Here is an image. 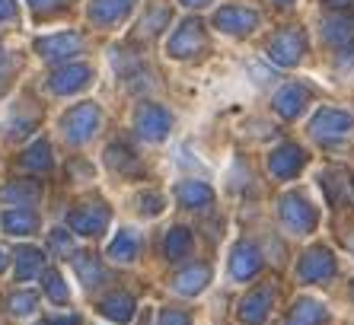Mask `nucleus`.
Returning <instances> with one entry per match:
<instances>
[{
  "mask_svg": "<svg viewBox=\"0 0 354 325\" xmlns=\"http://www.w3.org/2000/svg\"><path fill=\"white\" fill-rule=\"evenodd\" d=\"M102 128V112H99L96 102H80V106L67 109L64 118H61V134H64L67 144H86L93 140Z\"/></svg>",
  "mask_w": 354,
  "mask_h": 325,
  "instance_id": "obj_1",
  "label": "nucleus"
},
{
  "mask_svg": "<svg viewBox=\"0 0 354 325\" xmlns=\"http://www.w3.org/2000/svg\"><path fill=\"white\" fill-rule=\"evenodd\" d=\"M278 214H281V223L297 236H306V233H313L316 230V207L306 201L304 195H297V192H290V195L281 198Z\"/></svg>",
  "mask_w": 354,
  "mask_h": 325,
  "instance_id": "obj_2",
  "label": "nucleus"
},
{
  "mask_svg": "<svg viewBox=\"0 0 354 325\" xmlns=\"http://www.w3.org/2000/svg\"><path fill=\"white\" fill-rule=\"evenodd\" d=\"M354 131V118L342 109H319V112L310 118V134L322 144H335V140L348 138Z\"/></svg>",
  "mask_w": 354,
  "mask_h": 325,
  "instance_id": "obj_3",
  "label": "nucleus"
},
{
  "mask_svg": "<svg viewBox=\"0 0 354 325\" xmlns=\"http://www.w3.org/2000/svg\"><path fill=\"white\" fill-rule=\"evenodd\" d=\"M306 55V35L300 29H281L268 41V61L278 67H297Z\"/></svg>",
  "mask_w": 354,
  "mask_h": 325,
  "instance_id": "obj_4",
  "label": "nucleus"
},
{
  "mask_svg": "<svg viewBox=\"0 0 354 325\" xmlns=\"http://www.w3.org/2000/svg\"><path fill=\"white\" fill-rule=\"evenodd\" d=\"M297 277H300L304 284H319V281L335 277V255H332L326 245L306 249L304 259L297 261Z\"/></svg>",
  "mask_w": 354,
  "mask_h": 325,
  "instance_id": "obj_5",
  "label": "nucleus"
},
{
  "mask_svg": "<svg viewBox=\"0 0 354 325\" xmlns=\"http://www.w3.org/2000/svg\"><path fill=\"white\" fill-rule=\"evenodd\" d=\"M134 128H138V134L144 140H150V144H160V140L169 134V128H173V118H169V112H166L163 106L144 102V106L134 112Z\"/></svg>",
  "mask_w": 354,
  "mask_h": 325,
  "instance_id": "obj_6",
  "label": "nucleus"
},
{
  "mask_svg": "<svg viewBox=\"0 0 354 325\" xmlns=\"http://www.w3.org/2000/svg\"><path fill=\"white\" fill-rule=\"evenodd\" d=\"M201 48H205V26L198 23V19H185V23H179V29L169 35L166 55L176 57V61H185V57L198 55Z\"/></svg>",
  "mask_w": 354,
  "mask_h": 325,
  "instance_id": "obj_7",
  "label": "nucleus"
},
{
  "mask_svg": "<svg viewBox=\"0 0 354 325\" xmlns=\"http://www.w3.org/2000/svg\"><path fill=\"white\" fill-rule=\"evenodd\" d=\"M93 83V67L86 64H64L48 77V90L55 96H74Z\"/></svg>",
  "mask_w": 354,
  "mask_h": 325,
  "instance_id": "obj_8",
  "label": "nucleus"
},
{
  "mask_svg": "<svg viewBox=\"0 0 354 325\" xmlns=\"http://www.w3.org/2000/svg\"><path fill=\"white\" fill-rule=\"evenodd\" d=\"M304 166H306V154H304V147H297V144H281L268 156V172H272L274 179H294Z\"/></svg>",
  "mask_w": 354,
  "mask_h": 325,
  "instance_id": "obj_9",
  "label": "nucleus"
},
{
  "mask_svg": "<svg viewBox=\"0 0 354 325\" xmlns=\"http://www.w3.org/2000/svg\"><path fill=\"white\" fill-rule=\"evenodd\" d=\"M83 39L77 32H58V35H45V39L35 41V51H39L41 61H67V57L80 55Z\"/></svg>",
  "mask_w": 354,
  "mask_h": 325,
  "instance_id": "obj_10",
  "label": "nucleus"
},
{
  "mask_svg": "<svg viewBox=\"0 0 354 325\" xmlns=\"http://www.w3.org/2000/svg\"><path fill=\"white\" fill-rule=\"evenodd\" d=\"M262 252H259L256 243H249V239H243V243L233 245L230 252V275L236 277V281H252V277L262 271Z\"/></svg>",
  "mask_w": 354,
  "mask_h": 325,
  "instance_id": "obj_11",
  "label": "nucleus"
},
{
  "mask_svg": "<svg viewBox=\"0 0 354 325\" xmlns=\"http://www.w3.org/2000/svg\"><path fill=\"white\" fill-rule=\"evenodd\" d=\"M214 26L221 32L227 35H249L252 29L259 26V13L256 10H246V7H221L214 13Z\"/></svg>",
  "mask_w": 354,
  "mask_h": 325,
  "instance_id": "obj_12",
  "label": "nucleus"
},
{
  "mask_svg": "<svg viewBox=\"0 0 354 325\" xmlns=\"http://www.w3.org/2000/svg\"><path fill=\"white\" fill-rule=\"evenodd\" d=\"M67 223L80 236H99V233H106V227H109V207H102V204H83V207L71 211Z\"/></svg>",
  "mask_w": 354,
  "mask_h": 325,
  "instance_id": "obj_13",
  "label": "nucleus"
},
{
  "mask_svg": "<svg viewBox=\"0 0 354 325\" xmlns=\"http://www.w3.org/2000/svg\"><path fill=\"white\" fill-rule=\"evenodd\" d=\"M306 102H310V90H306L304 83H288V86H281L272 99L274 112H278L281 118H288V122H294V118L304 115Z\"/></svg>",
  "mask_w": 354,
  "mask_h": 325,
  "instance_id": "obj_14",
  "label": "nucleus"
},
{
  "mask_svg": "<svg viewBox=\"0 0 354 325\" xmlns=\"http://www.w3.org/2000/svg\"><path fill=\"white\" fill-rule=\"evenodd\" d=\"M134 3H138V0H90L86 17L96 26H118L122 19H128Z\"/></svg>",
  "mask_w": 354,
  "mask_h": 325,
  "instance_id": "obj_15",
  "label": "nucleus"
},
{
  "mask_svg": "<svg viewBox=\"0 0 354 325\" xmlns=\"http://www.w3.org/2000/svg\"><path fill=\"white\" fill-rule=\"evenodd\" d=\"M274 303V290L272 287H259V290L246 293L243 300H239V322L246 325H262L265 316H268V309Z\"/></svg>",
  "mask_w": 354,
  "mask_h": 325,
  "instance_id": "obj_16",
  "label": "nucleus"
},
{
  "mask_svg": "<svg viewBox=\"0 0 354 325\" xmlns=\"http://www.w3.org/2000/svg\"><path fill=\"white\" fill-rule=\"evenodd\" d=\"M176 198H179L182 207L201 211V207H211V204H214V188L207 185V182L189 179V182H179V185H176Z\"/></svg>",
  "mask_w": 354,
  "mask_h": 325,
  "instance_id": "obj_17",
  "label": "nucleus"
},
{
  "mask_svg": "<svg viewBox=\"0 0 354 325\" xmlns=\"http://www.w3.org/2000/svg\"><path fill=\"white\" fill-rule=\"evenodd\" d=\"M207 284H211V268H207V265H192V268L179 271V275L173 277V290L179 293V297H198Z\"/></svg>",
  "mask_w": 354,
  "mask_h": 325,
  "instance_id": "obj_18",
  "label": "nucleus"
},
{
  "mask_svg": "<svg viewBox=\"0 0 354 325\" xmlns=\"http://www.w3.org/2000/svg\"><path fill=\"white\" fill-rule=\"evenodd\" d=\"M41 198V185L39 182H29V179H17V182H7L0 188V201L3 204H17V207H29Z\"/></svg>",
  "mask_w": 354,
  "mask_h": 325,
  "instance_id": "obj_19",
  "label": "nucleus"
},
{
  "mask_svg": "<svg viewBox=\"0 0 354 325\" xmlns=\"http://www.w3.org/2000/svg\"><path fill=\"white\" fill-rule=\"evenodd\" d=\"M326 322V306L313 297H300V300L290 306L284 325H322Z\"/></svg>",
  "mask_w": 354,
  "mask_h": 325,
  "instance_id": "obj_20",
  "label": "nucleus"
},
{
  "mask_svg": "<svg viewBox=\"0 0 354 325\" xmlns=\"http://www.w3.org/2000/svg\"><path fill=\"white\" fill-rule=\"evenodd\" d=\"M99 309H102V316L112 319V322L118 325H128L134 319V297L131 293H124V290H115V293H109L106 300L99 303Z\"/></svg>",
  "mask_w": 354,
  "mask_h": 325,
  "instance_id": "obj_21",
  "label": "nucleus"
},
{
  "mask_svg": "<svg viewBox=\"0 0 354 325\" xmlns=\"http://www.w3.org/2000/svg\"><path fill=\"white\" fill-rule=\"evenodd\" d=\"M322 39L335 45V48H345L354 41V23L348 13H335V17H326L322 19Z\"/></svg>",
  "mask_w": 354,
  "mask_h": 325,
  "instance_id": "obj_22",
  "label": "nucleus"
},
{
  "mask_svg": "<svg viewBox=\"0 0 354 325\" xmlns=\"http://www.w3.org/2000/svg\"><path fill=\"white\" fill-rule=\"evenodd\" d=\"M140 252V239L134 230H118L115 239L109 243V259L118 261V265H131Z\"/></svg>",
  "mask_w": 354,
  "mask_h": 325,
  "instance_id": "obj_23",
  "label": "nucleus"
},
{
  "mask_svg": "<svg viewBox=\"0 0 354 325\" xmlns=\"http://www.w3.org/2000/svg\"><path fill=\"white\" fill-rule=\"evenodd\" d=\"M0 227L7 230L10 236H29L39 227V217H35L29 207H10V211H3V217H0Z\"/></svg>",
  "mask_w": 354,
  "mask_h": 325,
  "instance_id": "obj_24",
  "label": "nucleus"
},
{
  "mask_svg": "<svg viewBox=\"0 0 354 325\" xmlns=\"http://www.w3.org/2000/svg\"><path fill=\"white\" fill-rule=\"evenodd\" d=\"M74 271H77V277H80V284L90 287V290L106 281V268H102V261H99L96 255H90V252H77L74 255Z\"/></svg>",
  "mask_w": 354,
  "mask_h": 325,
  "instance_id": "obj_25",
  "label": "nucleus"
},
{
  "mask_svg": "<svg viewBox=\"0 0 354 325\" xmlns=\"http://www.w3.org/2000/svg\"><path fill=\"white\" fill-rule=\"evenodd\" d=\"M19 162H23V169H29V172H48L51 166H55L51 144H48V140H35L32 147H26V150H23Z\"/></svg>",
  "mask_w": 354,
  "mask_h": 325,
  "instance_id": "obj_26",
  "label": "nucleus"
},
{
  "mask_svg": "<svg viewBox=\"0 0 354 325\" xmlns=\"http://www.w3.org/2000/svg\"><path fill=\"white\" fill-rule=\"evenodd\" d=\"M45 268V255L35 245H19L17 249V277L19 281H32Z\"/></svg>",
  "mask_w": 354,
  "mask_h": 325,
  "instance_id": "obj_27",
  "label": "nucleus"
},
{
  "mask_svg": "<svg viewBox=\"0 0 354 325\" xmlns=\"http://www.w3.org/2000/svg\"><path fill=\"white\" fill-rule=\"evenodd\" d=\"M189 249H192V230L173 227L169 233H166V239H163V255H166L169 261L185 259V255H189Z\"/></svg>",
  "mask_w": 354,
  "mask_h": 325,
  "instance_id": "obj_28",
  "label": "nucleus"
},
{
  "mask_svg": "<svg viewBox=\"0 0 354 325\" xmlns=\"http://www.w3.org/2000/svg\"><path fill=\"white\" fill-rule=\"evenodd\" d=\"M106 166L115 172H134L138 169V156L124 144H109L106 147Z\"/></svg>",
  "mask_w": 354,
  "mask_h": 325,
  "instance_id": "obj_29",
  "label": "nucleus"
},
{
  "mask_svg": "<svg viewBox=\"0 0 354 325\" xmlns=\"http://www.w3.org/2000/svg\"><path fill=\"white\" fill-rule=\"evenodd\" d=\"M35 306H39V297H35L32 290H17L7 297L10 316H32Z\"/></svg>",
  "mask_w": 354,
  "mask_h": 325,
  "instance_id": "obj_30",
  "label": "nucleus"
},
{
  "mask_svg": "<svg viewBox=\"0 0 354 325\" xmlns=\"http://www.w3.org/2000/svg\"><path fill=\"white\" fill-rule=\"evenodd\" d=\"M41 287H45V293H48L51 303H67L71 300V290H67L64 277H61L58 271H45V275H41Z\"/></svg>",
  "mask_w": 354,
  "mask_h": 325,
  "instance_id": "obj_31",
  "label": "nucleus"
},
{
  "mask_svg": "<svg viewBox=\"0 0 354 325\" xmlns=\"http://www.w3.org/2000/svg\"><path fill=\"white\" fill-rule=\"evenodd\" d=\"M166 23H169V10H166V7H150V13L144 17V23H140V32L157 35Z\"/></svg>",
  "mask_w": 354,
  "mask_h": 325,
  "instance_id": "obj_32",
  "label": "nucleus"
},
{
  "mask_svg": "<svg viewBox=\"0 0 354 325\" xmlns=\"http://www.w3.org/2000/svg\"><path fill=\"white\" fill-rule=\"evenodd\" d=\"M48 243H51V249H55L58 255H64V259H67V255H74V236L67 233V230H61V227L51 230Z\"/></svg>",
  "mask_w": 354,
  "mask_h": 325,
  "instance_id": "obj_33",
  "label": "nucleus"
},
{
  "mask_svg": "<svg viewBox=\"0 0 354 325\" xmlns=\"http://www.w3.org/2000/svg\"><path fill=\"white\" fill-rule=\"evenodd\" d=\"M163 211V198L147 192V195H140V214H147V217H157Z\"/></svg>",
  "mask_w": 354,
  "mask_h": 325,
  "instance_id": "obj_34",
  "label": "nucleus"
},
{
  "mask_svg": "<svg viewBox=\"0 0 354 325\" xmlns=\"http://www.w3.org/2000/svg\"><path fill=\"white\" fill-rule=\"evenodd\" d=\"M157 325H192V319L182 309H163L157 316Z\"/></svg>",
  "mask_w": 354,
  "mask_h": 325,
  "instance_id": "obj_35",
  "label": "nucleus"
},
{
  "mask_svg": "<svg viewBox=\"0 0 354 325\" xmlns=\"http://www.w3.org/2000/svg\"><path fill=\"white\" fill-rule=\"evenodd\" d=\"M67 0H29V7L39 13V17H48V13H55V10H61Z\"/></svg>",
  "mask_w": 354,
  "mask_h": 325,
  "instance_id": "obj_36",
  "label": "nucleus"
},
{
  "mask_svg": "<svg viewBox=\"0 0 354 325\" xmlns=\"http://www.w3.org/2000/svg\"><path fill=\"white\" fill-rule=\"evenodd\" d=\"M17 17V0H0V23H10Z\"/></svg>",
  "mask_w": 354,
  "mask_h": 325,
  "instance_id": "obj_37",
  "label": "nucleus"
},
{
  "mask_svg": "<svg viewBox=\"0 0 354 325\" xmlns=\"http://www.w3.org/2000/svg\"><path fill=\"white\" fill-rule=\"evenodd\" d=\"M48 325H80V316H74V313L71 316H55Z\"/></svg>",
  "mask_w": 354,
  "mask_h": 325,
  "instance_id": "obj_38",
  "label": "nucleus"
},
{
  "mask_svg": "<svg viewBox=\"0 0 354 325\" xmlns=\"http://www.w3.org/2000/svg\"><path fill=\"white\" fill-rule=\"evenodd\" d=\"M354 0H326V7H332V10H345V7H351Z\"/></svg>",
  "mask_w": 354,
  "mask_h": 325,
  "instance_id": "obj_39",
  "label": "nucleus"
},
{
  "mask_svg": "<svg viewBox=\"0 0 354 325\" xmlns=\"http://www.w3.org/2000/svg\"><path fill=\"white\" fill-rule=\"evenodd\" d=\"M179 3H185V7H192V10H201V7H207L211 0H179Z\"/></svg>",
  "mask_w": 354,
  "mask_h": 325,
  "instance_id": "obj_40",
  "label": "nucleus"
},
{
  "mask_svg": "<svg viewBox=\"0 0 354 325\" xmlns=\"http://www.w3.org/2000/svg\"><path fill=\"white\" fill-rule=\"evenodd\" d=\"M7 268V255H3V249H0V271Z\"/></svg>",
  "mask_w": 354,
  "mask_h": 325,
  "instance_id": "obj_41",
  "label": "nucleus"
},
{
  "mask_svg": "<svg viewBox=\"0 0 354 325\" xmlns=\"http://www.w3.org/2000/svg\"><path fill=\"white\" fill-rule=\"evenodd\" d=\"M0 71H7V57H3V51H0Z\"/></svg>",
  "mask_w": 354,
  "mask_h": 325,
  "instance_id": "obj_42",
  "label": "nucleus"
},
{
  "mask_svg": "<svg viewBox=\"0 0 354 325\" xmlns=\"http://www.w3.org/2000/svg\"><path fill=\"white\" fill-rule=\"evenodd\" d=\"M274 3H278V7H290V3H294V0H274Z\"/></svg>",
  "mask_w": 354,
  "mask_h": 325,
  "instance_id": "obj_43",
  "label": "nucleus"
},
{
  "mask_svg": "<svg viewBox=\"0 0 354 325\" xmlns=\"http://www.w3.org/2000/svg\"><path fill=\"white\" fill-rule=\"evenodd\" d=\"M348 249H351V252H354V236H348Z\"/></svg>",
  "mask_w": 354,
  "mask_h": 325,
  "instance_id": "obj_44",
  "label": "nucleus"
},
{
  "mask_svg": "<svg viewBox=\"0 0 354 325\" xmlns=\"http://www.w3.org/2000/svg\"><path fill=\"white\" fill-rule=\"evenodd\" d=\"M351 293H354V287H351Z\"/></svg>",
  "mask_w": 354,
  "mask_h": 325,
  "instance_id": "obj_45",
  "label": "nucleus"
}]
</instances>
